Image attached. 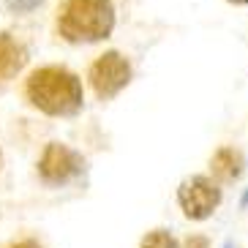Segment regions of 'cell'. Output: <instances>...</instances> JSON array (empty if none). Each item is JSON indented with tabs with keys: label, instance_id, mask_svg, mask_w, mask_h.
Instances as JSON below:
<instances>
[{
	"label": "cell",
	"instance_id": "8",
	"mask_svg": "<svg viewBox=\"0 0 248 248\" xmlns=\"http://www.w3.org/2000/svg\"><path fill=\"white\" fill-rule=\"evenodd\" d=\"M139 248H180V243L167 232V229H155V232L145 234V240Z\"/></svg>",
	"mask_w": 248,
	"mask_h": 248
},
{
	"label": "cell",
	"instance_id": "9",
	"mask_svg": "<svg viewBox=\"0 0 248 248\" xmlns=\"http://www.w3.org/2000/svg\"><path fill=\"white\" fill-rule=\"evenodd\" d=\"M44 0H8V8L14 14H28V11H36Z\"/></svg>",
	"mask_w": 248,
	"mask_h": 248
},
{
	"label": "cell",
	"instance_id": "5",
	"mask_svg": "<svg viewBox=\"0 0 248 248\" xmlns=\"http://www.w3.org/2000/svg\"><path fill=\"white\" fill-rule=\"evenodd\" d=\"M82 169H85L82 153L71 150L63 142H49L38 158V175L46 186H63L77 175H82Z\"/></svg>",
	"mask_w": 248,
	"mask_h": 248
},
{
	"label": "cell",
	"instance_id": "15",
	"mask_svg": "<svg viewBox=\"0 0 248 248\" xmlns=\"http://www.w3.org/2000/svg\"><path fill=\"white\" fill-rule=\"evenodd\" d=\"M0 161H3V155H0Z\"/></svg>",
	"mask_w": 248,
	"mask_h": 248
},
{
	"label": "cell",
	"instance_id": "6",
	"mask_svg": "<svg viewBox=\"0 0 248 248\" xmlns=\"http://www.w3.org/2000/svg\"><path fill=\"white\" fill-rule=\"evenodd\" d=\"M28 63V52L11 33H0V79H14Z\"/></svg>",
	"mask_w": 248,
	"mask_h": 248
},
{
	"label": "cell",
	"instance_id": "4",
	"mask_svg": "<svg viewBox=\"0 0 248 248\" xmlns=\"http://www.w3.org/2000/svg\"><path fill=\"white\" fill-rule=\"evenodd\" d=\"M177 204L191 221H204L210 218L216 207L221 204V188L218 183L207 175H194L186 177L177 188Z\"/></svg>",
	"mask_w": 248,
	"mask_h": 248
},
{
	"label": "cell",
	"instance_id": "14",
	"mask_svg": "<svg viewBox=\"0 0 248 248\" xmlns=\"http://www.w3.org/2000/svg\"><path fill=\"white\" fill-rule=\"evenodd\" d=\"M224 248H232V246H229V243H226V246H224Z\"/></svg>",
	"mask_w": 248,
	"mask_h": 248
},
{
	"label": "cell",
	"instance_id": "1",
	"mask_svg": "<svg viewBox=\"0 0 248 248\" xmlns=\"http://www.w3.org/2000/svg\"><path fill=\"white\" fill-rule=\"evenodd\" d=\"M25 95L36 109L52 117H71L85 104L79 77L63 66H41L30 71L25 82Z\"/></svg>",
	"mask_w": 248,
	"mask_h": 248
},
{
	"label": "cell",
	"instance_id": "12",
	"mask_svg": "<svg viewBox=\"0 0 248 248\" xmlns=\"http://www.w3.org/2000/svg\"><path fill=\"white\" fill-rule=\"evenodd\" d=\"M229 3H237V6H246L248 0H229Z\"/></svg>",
	"mask_w": 248,
	"mask_h": 248
},
{
	"label": "cell",
	"instance_id": "7",
	"mask_svg": "<svg viewBox=\"0 0 248 248\" xmlns=\"http://www.w3.org/2000/svg\"><path fill=\"white\" fill-rule=\"evenodd\" d=\"M210 172L218 180H237L243 175V155L234 147H218L210 158Z\"/></svg>",
	"mask_w": 248,
	"mask_h": 248
},
{
	"label": "cell",
	"instance_id": "13",
	"mask_svg": "<svg viewBox=\"0 0 248 248\" xmlns=\"http://www.w3.org/2000/svg\"><path fill=\"white\" fill-rule=\"evenodd\" d=\"M243 204H248V194H246V197H243Z\"/></svg>",
	"mask_w": 248,
	"mask_h": 248
},
{
	"label": "cell",
	"instance_id": "2",
	"mask_svg": "<svg viewBox=\"0 0 248 248\" xmlns=\"http://www.w3.org/2000/svg\"><path fill=\"white\" fill-rule=\"evenodd\" d=\"M112 0H63L58 8V36L68 44H95L112 36Z\"/></svg>",
	"mask_w": 248,
	"mask_h": 248
},
{
	"label": "cell",
	"instance_id": "10",
	"mask_svg": "<svg viewBox=\"0 0 248 248\" xmlns=\"http://www.w3.org/2000/svg\"><path fill=\"white\" fill-rule=\"evenodd\" d=\"M210 243H207V237L204 234H191V237H186V243H183V248H207Z\"/></svg>",
	"mask_w": 248,
	"mask_h": 248
},
{
	"label": "cell",
	"instance_id": "11",
	"mask_svg": "<svg viewBox=\"0 0 248 248\" xmlns=\"http://www.w3.org/2000/svg\"><path fill=\"white\" fill-rule=\"evenodd\" d=\"M6 248H41V246H38V240H33V237H25V240H14V243H8Z\"/></svg>",
	"mask_w": 248,
	"mask_h": 248
},
{
	"label": "cell",
	"instance_id": "3",
	"mask_svg": "<svg viewBox=\"0 0 248 248\" xmlns=\"http://www.w3.org/2000/svg\"><path fill=\"white\" fill-rule=\"evenodd\" d=\"M88 82L93 88V93L98 95V101H109L123 88H128V82H131V63L117 49L104 52L88 68Z\"/></svg>",
	"mask_w": 248,
	"mask_h": 248
}]
</instances>
